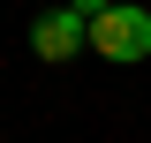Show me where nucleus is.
<instances>
[{
	"mask_svg": "<svg viewBox=\"0 0 151 143\" xmlns=\"http://www.w3.org/2000/svg\"><path fill=\"white\" fill-rule=\"evenodd\" d=\"M91 53L113 60V68H136V60H151V8H136V0H113L106 15L91 23Z\"/></svg>",
	"mask_w": 151,
	"mask_h": 143,
	"instance_id": "nucleus-1",
	"label": "nucleus"
},
{
	"mask_svg": "<svg viewBox=\"0 0 151 143\" xmlns=\"http://www.w3.org/2000/svg\"><path fill=\"white\" fill-rule=\"evenodd\" d=\"M30 53L45 60V68H60V60H76V53H91V23L60 0V8H45V15L30 23Z\"/></svg>",
	"mask_w": 151,
	"mask_h": 143,
	"instance_id": "nucleus-2",
	"label": "nucleus"
},
{
	"mask_svg": "<svg viewBox=\"0 0 151 143\" xmlns=\"http://www.w3.org/2000/svg\"><path fill=\"white\" fill-rule=\"evenodd\" d=\"M68 8H76V15H83V23H98V15H106V8H113V0H68Z\"/></svg>",
	"mask_w": 151,
	"mask_h": 143,
	"instance_id": "nucleus-3",
	"label": "nucleus"
}]
</instances>
